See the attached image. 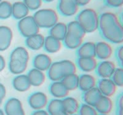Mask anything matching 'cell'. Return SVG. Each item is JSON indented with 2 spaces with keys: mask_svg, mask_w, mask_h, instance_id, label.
<instances>
[{
  "mask_svg": "<svg viewBox=\"0 0 123 115\" xmlns=\"http://www.w3.org/2000/svg\"><path fill=\"white\" fill-rule=\"evenodd\" d=\"M100 35L105 41L112 44L123 42V25L115 14L102 13L99 16Z\"/></svg>",
  "mask_w": 123,
  "mask_h": 115,
  "instance_id": "1",
  "label": "cell"
},
{
  "mask_svg": "<svg viewBox=\"0 0 123 115\" xmlns=\"http://www.w3.org/2000/svg\"><path fill=\"white\" fill-rule=\"evenodd\" d=\"M78 67L75 62L69 59H63L52 62L46 72V74L51 82L59 81L67 74L76 73Z\"/></svg>",
  "mask_w": 123,
  "mask_h": 115,
  "instance_id": "2",
  "label": "cell"
},
{
  "mask_svg": "<svg viewBox=\"0 0 123 115\" xmlns=\"http://www.w3.org/2000/svg\"><path fill=\"white\" fill-rule=\"evenodd\" d=\"M99 15L95 9L86 8L78 13L76 20L81 25L86 34L92 33L98 30Z\"/></svg>",
  "mask_w": 123,
  "mask_h": 115,
  "instance_id": "3",
  "label": "cell"
},
{
  "mask_svg": "<svg viewBox=\"0 0 123 115\" xmlns=\"http://www.w3.org/2000/svg\"><path fill=\"white\" fill-rule=\"evenodd\" d=\"M33 16L39 28L43 29L49 30L59 22V14L52 8L39 9Z\"/></svg>",
  "mask_w": 123,
  "mask_h": 115,
  "instance_id": "4",
  "label": "cell"
},
{
  "mask_svg": "<svg viewBox=\"0 0 123 115\" xmlns=\"http://www.w3.org/2000/svg\"><path fill=\"white\" fill-rule=\"evenodd\" d=\"M17 29L20 34L26 38L35 34L39 33L41 28L35 22L33 16L28 15L18 20Z\"/></svg>",
  "mask_w": 123,
  "mask_h": 115,
  "instance_id": "5",
  "label": "cell"
},
{
  "mask_svg": "<svg viewBox=\"0 0 123 115\" xmlns=\"http://www.w3.org/2000/svg\"><path fill=\"white\" fill-rule=\"evenodd\" d=\"M28 104L31 108L35 110L43 109L48 105V96L43 92L38 91L32 93L28 97Z\"/></svg>",
  "mask_w": 123,
  "mask_h": 115,
  "instance_id": "6",
  "label": "cell"
},
{
  "mask_svg": "<svg viewBox=\"0 0 123 115\" xmlns=\"http://www.w3.org/2000/svg\"><path fill=\"white\" fill-rule=\"evenodd\" d=\"M80 6L74 0H59L57 9L61 15L65 17H71L76 15L79 11Z\"/></svg>",
  "mask_w": 123,
  "mask_h": 115,
  "instance_id": "7",
  "label": "cell"
},
{
  "mask_svg": "<svg viewBox=\"0 0 123 115\" xmlns=\"http://www.w3.org/2000/svg\"><path fill=\"white\" fill-rule=\"evenodd\" d=\"M113 54V49L110 42L100 41L95 42V57L100 61L109 60Z\"/></svg>",
  "mask_w": 123,
  "mask_h": 115,
  "instance_id": "8",
  "label": "cell"
},
{
  "mask_svg": "<svg viewBox=\"0 0 123 115\" xmlns=\"http://www.w3.org/2000/svg\"><path fill=\"white\" fill-rule=\"evenodd\" d=\"M116 68L115 62L105 60L98 62L95 72L100 78H111Z\"/></svg>",
  "mask_w": 123,
  "mask_h": 115,
  "instance_id": "9",
  "label": "cell"
},
{
  "mask_svg": "<svg viewBox=\"0 0 123 115\" xmlns=\"http://www.w3.org/2000/svg\"><path fill=\"white\" fill-rule=\"evenodd\" d=\"M14 33L12 29L6 25H0V52L6 51L13 41Z\"/></svg>",
  "mask_w": 123,
  "mask_h": 115,
  "instance_id": "10",
  "label": "cell"
},
{
  "mask_svg": "<svg viewBox=\"0 0 123 115\" xmlns=\"http://www.w3.org/2000/svg\"><path fill=\"white\" fill-rule=\"evenodd\" d=\"M4 112L6 115H26L22 103L15 97L7 100L4 105Z\"/></svg>",
  "mask_w": 123,
  "mask_h": 115,
  "instance_id": "11",
  "label": "cell"
},
{
  "mask_svg": "<svg viewBox=\"0 0 123 115\" xmlns=\"http://www.w3.org/2000/svg\"><path fill=\"white\" fill-rule=\"evenodd\" d=\"M97 87H98L102 96L111 97L117 91L116 86L111 78H100L97 81Z\"/></svg>",
  "mask_w": 123,
  "mask_h": 115,
  "instance_id": "12",
  "label": "cell"
},
{
  "mask_svg": "<svg viewBox=\"0 0 123 115\" xmlns=\"http://www.w3.org/2000/svg\"><path fill=\"white\" fill-rule=\"evenodd\" d=\"M98 63L96 57H78L76 62L78 68L86 73L95 72Z\"/></svg>",
  "mask_w": 123,
  "mask_h": 115,
  "instance_id": "13",
  "label": "cell"
},
{
  "mask_svg": "<svg viewBox=\"0 0 123 115\" xmlns=\"http://www.w3.org/2000/svg\"><path fill=\"white\" fill-rule=\"evenodd\" d=\"M52 59L48 54L39 53L33 59L32 65L33 68L46 72L52 65Z\"/></svg>",
  "mask_w": 123,
  "mask_h": 115,
  "instance_id": "14",
  "label": "cell"
},
{
  "mask_svg": "<svg viewBox=\"0 0 123 115\" xmlns=\"http://www.w3.org/2000/svg\"><path fill=\"white\" fill-rule=\"evenodd\" d=\"M31 86L40 87L44 84L47 78V74L44 72L32 68L27 73Z\"/></svg>",
  "mask_w": 123,
  "mask_h": 115,
  "instance_id": "15",
  "label": "cell"
},
{
  "mask_svg": "<svg viewBox=\"0 0 123 115\" xmlns=\"http://www.w3.org/2000/svg\"><path fill=\"white\" fill-rule=\"evenodd\" d=\"M44 41V36L39 33L25 38V43L27 49L33 51H38L43 49Z\"/></svg>",
  "mask_w": 123,
  "mask_h": 115,
  "instance_id": "16",
  "label": "cell"
},
{
  "mask_svg": "<svg viewBox=\"0 0 123 115\" xmlns=\"http://www.w3.org/2000/svg\"><path fill=\"white\" fill-rule=\"evenodd\" d=\"M97 84V79L91 73H84L79 75V87L81 91H87L95 87Z\"/></svg>",
  "mask_w": 123,
  "mask_h": 115,
  "instance_id": "17",
  "label": "cell"
},
{
  "mask_svg": "<svg viewBox=\"0 0 123 115\" xmlns=\"http://www.w3.org/2000/svg\"><path fill=\"white\" fill-rule=\"evenodd\" d=\"M49 91L54 98L58 99H63L68 97L70 93L61 81L51 82L49 85Z\"/></svg>",
  "mask_w": 123,
  "mask_h": 115,
  "instance_id": "18",
  "label": "cell"
},
{
  "mask_svg": "<svg viewBox=\"0 0 123 115\" xmlns=\"http://www.w3.org/2000/svg\"><path fill=\"white\" fill-rule=\"evenodd\" d=\"M12 84L14 89L19 92H25L31 87L28 76L25 73L15 75L12 81Z\"/></svg>",
  "mask_w": 123,
  "mask_h": 115,
  "instance_id": "19",
  "label": "cell"
},
{
  "mask_svg": "<svg viewBox=\"0 0 123 115\" xmlns=\"http://www.w3.org/2000/svg\"><path fill=\"white\" fill-rule=\"evenodd\" d=\"M63 44L62 41L56 39L50 35L45 36L43 49L48 54H56L62 49Z\"/></svg>",
  "mask_w": 123,
  "mask_h": 115,
  "instance_id": "20",
  "label": "cell"
},
{
  "mask_svg": "<svg viewBox=\"0 0 123 115\" xmlns=\"http://www.w3.org/2000/svg\"><path fill=\"white\" fill-rule=\"evenodd\" d=\"M62 109L68 115H73L78 113L81 105L76 98L68 96L62 99Z\"/></svg>",
  "mask_w": 123,
  "mask_h": 115,
  "instance_id": "21",
  "label": "cell"
},
{
  "mask_svg": "<svg viewBox=\"0 0 123 115\" xmlns=\"http://www.w3.org/2000/svg\"><path fill=\"white\" fill-rule=\"evenodd\" d=\"M78 57H95V42L86 41L76 50Z\"/></svg>",
  "mask_w": 123,
  "mask_h": 115,
  "instance_id": "22",
  "label": "cell"
},
{
  "mask_svg": "<svg viewBox=\"0 0 123 115\" xmlns=\"http://www.w3.org/2000/svg\"><path fill=\"white\" fill-rule=\"evenodd\" d=\"M94 107L100 114L108 115L113 108V103L110 97L102 96L97 102Z\"/></svg>",
  "mask_w": 123,
  "mask_h": 115,
  "instance_id": "23",
  "label": "cell"
},
{
  "mask_svg": "<svg viewBox=\"0 0 123 115\" xmlns=\"http://www.w3.org/2000/svg\"><path fill=\"white\" fill-rule=\"evenodd\" d=\"M30 10L23 1H17L12 4V17L16 20L24 18L29 15Z\"/></svg>",
  "mask_w": 123,
  "mask_h": 115,
  "instance_id": "24",
  "label": "cell"
},
{
  "mask_svg": "<svg viewBox=\"0 0 123 115\" xmlns=\"http://www.w3.org/2000/svg\"><path fill=\"white\" fill-rule=\"evenodd\" d=\"M67 32V24L62 22H58L49 29V35L60 41H63Z\"/></svg>",
  "mask_w": 123,
  "mask_h": 115,
  "instance_id": "25",
  "label": "cell"
},
{
  "mask_svg": "<svg viewBox=\"0 0 123 115\" xmlns=\"http://www.w3.org/2000/svg\"><path fill=\"white\" fill-rule=\"evenodd\" d=\"M30 55L27 48L17 46L13 49L10 54L9 60H16L29 63Z\"/></svg>",
  "mask_w": 123,
  "mask_h": 115,
  "instance_id": "26",
  "label": "cell"
},
{
  "mask_svg": "<svg viewBox=\"0 0 123 115\" xmlns=\"http://www.w3.org/2000/svg\"><path fill=\"white\" fill-rule=\"evenodd\" d=\"M28 62H22L16 60H9L7 67L9 72L14 75L24 74L28 67Z\"/></svg>",
  "mask_w": 123,
  "mask_h": 115,
  "instance_id": "27",
  "label": "cell"
},
{
  "mask_svg": "<svg viewBox=\"0 0 123 115\" xmlns=\"http://www.w3.org/2000/svg\"><path fill=\"white\" fill-rule=\"evenodd\" d=\"M102 96L98 87H95L83 92V100L84 103L88 104L90 105L94 106L97 102L98 101L100 97Z\"/></svg>",
  "mask_w": 123,
  "mask_h": 115,
  "instance_id": "28",
  "label": "cell"
},
{
  "mask_svg": "<svg viewBox=\"0 0 123 115\" xmlns=\"http://www.w3.org/2000/svg\"><path fill=\"white\" fill-rule=\"evenodd\" d=\"M62 42L65 47L67 49L77 50L84 42V38L67 33Z\"/></svg>",
  "mask_w": 123,
  "mask_h": 115,
  "instance_id": "29",
  "label": "cell"
},
{
  "mask_svg": "<svg viewBox=\"0 0 123 115\" xmlns=\"http://www.w3.org/2000/svg\"><path fill=\"white\" fill-rule=\"evenodd\" d=\"M61 81L69 91H73L78 89L79 75L77 73L67 74L63 77Z\"/></svg>",
  "mask_w": 123,
  "mask_h": 115,
  "instance_id": "30",
  "label": "cell"
},
{
  "mask_svg": "<svg viewBox=\"0 0 123 115\" xmlns=\"http://www.w3.org/2000/svg\"><path fill=\"white\" fill-rule=\"evenodd\" d=\"M67 31L68 33L83 38L86 35V33L76 20H72L67 24Z\"/></svg>",
  "mask_w": 123,
  "mask_h": 115,
  "instance_id": "31",
  "label": "cell"
},
{
  "mask_svg": "<svg viewBox=\"0 0 123 115\" xmlns=\"http://www.w3.org/2000/svg\"><path fill=\"white\" fill-rule=\"evenodd\" d=\"M12 4L11 2L3 0L0 2V19L6 20L12 17Z\"/></svg>",
  "mask_w": 123,
  "mask_h": 115,
  "instance_id": "32",
  "label": "cell"
},
{
  "mask_svg": "<svg viewBox=\"0 0 123 115\" xmlns=\"http://www.w3.org/2000/svg\"><path fill=\"white\" fill-rule=\"evenodd\" d=\"M46 108H47V111L50 115L59 111H61V110H63L62 99L53 98L48 102Z\"/></svg>",
  "mask_w": 123,
  "mask_h": 115,
  "instance_id": "33",
  "label": "cell"
},
{
  "mask_svg": "<svg viewBox=\"0 0 123 115\" xmlns=\"http://www.w3.org/2000/svg\"><path fill=\"white\" fill-rule=\"evenodd\" d=\"M78 113L79 115H98V113L94 106L84 103L80 105Z\"/></svg>",
  "mask_w": 123,
  "mask_h": 115,
  "instance_id": "34",
  "label": "cell"
},
{
  "mask_svg": "<svg viewBox=\"0 0 123 115\" xmlns=\"http://www.w3.org/2000/svg\"><path fill=\"white\" fill-rule=\"evenodd\" d=\"M111 78L117 87H123V68H116Z\"/></svg>",
  "mask_w": 123,
  "mask_h": 115,
  "instance_id": "35",
  "label": "cell"
},
{
  "mask_svg": "<svg viewBox=\"0 0 123 115\" xmlns=\"http://www.w3.org/2000/svg\"><path fill=\"white\" fill-rule=\"evenodd\" d=\"M24 3L27 6L30 11H37L42 7L43 0H24Z\"/></svg>",
  "mask_w": 123,
  "mask_h": 115,
  "instance_id": "36",
  "label": "cell"
},
{
  "mask_svg": "<svg viewBox=\"0 0 123 115\" xmlns=\"http://www.w3.org/2000/svg\"><path fill=\"white\" fill-rule=\"evenodd\" d=\"M105 1L111 7H119L123 4V0H105Z\"/></svg>",
  "mask_w": 123,
  "mask_h": 115,
  "instance_id": "37",
  "label": "cell"
},
{
  "mask_svg": "<svg viewBox=\"0 0 123 115\" xmlns=\"http://www.w3.org/2000/svg\"><path fill=\"white\" fill-rule=\"evenodd\" d=\"M6 88L4 85L0 83V105H1L3 100L5 98L6 95Z\"/></svg>",
  "mask_w": 123,
  "mask_h": 115,
  "instance_id": "38",
  "label": "cell"
},
{
  "mask_svg": "<svg viewBox=\"0 0 123 115\" xmlns=\"http://www.w3.org/2000/svg\"><path fill=\"white\" fill-rule=\"evenodd\" d=\"M116 57L117 60L119 62L123 61V45L119 46L116 49Z\"/></svg>",
  "mask_w": 123,
  "mask_h": 115,
  "instance_id": "39",
  "label": "cell"
},
{
  "mask_svg": "<svg viewBox=\"0 0 123 115\" xmlns=\"http://www.w3.org/2000/svg\"><path fill=\"white\" fill-rule=\"evenodd\" d=\"M6 67V61L4 57L0 54V73L4 70Z\"/></svg>",
  "mask_w": 123,
  "mask_h": 115,
  "instance_id": "40",
  "label": "cell"
},
{
  "mask_svg": "<svg viewBox=\"0 0 123 115\" xmlns=\"http://www.w3.org/2000/svg\"><path fill=\"white\" fill-rule=\"evenodd\" d=\"M92 0H74V1L76 2L78 5L79 6H85L86 5H87L88 4H89L90 2Z\"/></svg>",
  "mask_w": 123,
  "mask_h": 115,
  "instance_id": "41",
  "label": "cell"
},
{
  "mask_svg": "<svg viewBox=\"0 0 123 115\" xmlns=\"http://www.w3.org/2000/svg\"><path fill=\"white\" fill-rule=\"evenodd\" d=\"M31 115H50L47 110L44 109H38V110H35V111L32 113Z\"/></svg>",
  "mask_w": 123,
  "mask_h": 115,
  "instance_id": "42",
  "label": "cell"
},
{
  "mask_svg": "<svg viewBox=\"0 0 123 115\" xmlns=\"http://www.w3.org/2000/svg\"><path fill=\"white\" fill-rule=\"evenodd\" d=\"M117 103L118 108H123V93L118 97Z\"/></svg>",
  "mask_w": 123,
  "mask_h": 115,
  "instance_id": "43",
  "label": "cell"
},
{
  "mask_svg": "<svg viewBox=\"0 0 123 115\" xmlns=\"http://www.w3.org/2000/svg\"><path fill=\"white\" fill-rule=\"evenodd\" d=\"M68 115L67 113L65 112L63 110H61V111H59L58 112H56L55 113L52 114V115Z\"/></svg>",
  "mask_w": 123,
  "mask_h": 115,
  "instance_id": "44",
  "label": "cell"
},
{
  "mask_svg": "<svg viewBox=\"0 0 123 115\" xmlns=\"http://www.w3.org/2000/svg\"><path fill=\"white\" fill-rule=\"evenodd\" d=\"M117 115H123V108H118L117 109Z\"/></svg>",
  "mask_w": 123,
  "mask_h": 115,
  "instance_id": "45",
  "label": "cell"
},
{
  "mask_svg": "<svg viewBox=\"0 0 123 115\" xmlns=\"http://www.w3.org/2000/svg\"><path fill=\"white\" fill-rule=\"evenodd\" d=\"M43 1L44 2H46V3H51V2L54 1L55 0H43Z\"/></svg>",
  "mask_w": 123,
  "mask_h": 115,
  "instance_id": "46",
  "label": "cell"
},
{
  "mask_svg": "<svg viewBox=\"0 0 123 115\" xmlns=\"http://www.w3.org/2000/svg\"><path fill=\"white\" fill-rule=\"evenodd\" d=\"M0 115H6L5 112H4V111H3V110L1 109H0Z\"/></svg>",
  "mask_w": 123,
  "mask_h": 115,
  "instance_id": "47",
  "label": "cell"
},
{
  "mask_svg": "<svg viewBox=\"0 0 123 115\" xmlns=\"http://www.w3.org/2000/svg\"><path fill=\"white\" fill-rule=\"evenodd\" d=\"M119 64H120L121 67L123 68V62H119Z\"/></svg>",
  "mask_w": 123,
  "mask_h": 115,
  "instance_id": "48",
  "label": "cell"
},
{
  "mask_svg": "<svg viewBox=\"0 0 123 115\" xmlns=\"http://www.w3.org/2000/svg\"><path fill=\"white\" fill-rule=\"evenodd\" d=\"M98 115H106V114H100Z\"/></svg>",
  "mask_w": 123,
  "mask_h": 115,
  "instance_id": "49",
  "label": "cell"
},
{
  "mask_svg": "<svg viewBox=\"0 0 123 115\" xmlns=\"http://www.w3.org/2000/svg\"><path fill=\"white\" fill-rule=\"evenodd\" d=\"M78 115V114H74V115Z\"/></svg>",
  "mask_w": 123,
  "mask_h": 115,
  "instance_id": "50",
  "label": "cell"
},
{
  "mask_svg": "<svg viewBox=\"0 0 123 115\" xmlns=\"http://www.w3.org/2000/svg\"><path fill=\"white\" fill-rule=\"evenodd\" d=\"M2 1H3V0H0V2H1Z\"/></svg>",
  "mask_w": 123,
  "mask_h": 115,
  "instance_id": "51",
  "label": "cell"
}]
</instances>
